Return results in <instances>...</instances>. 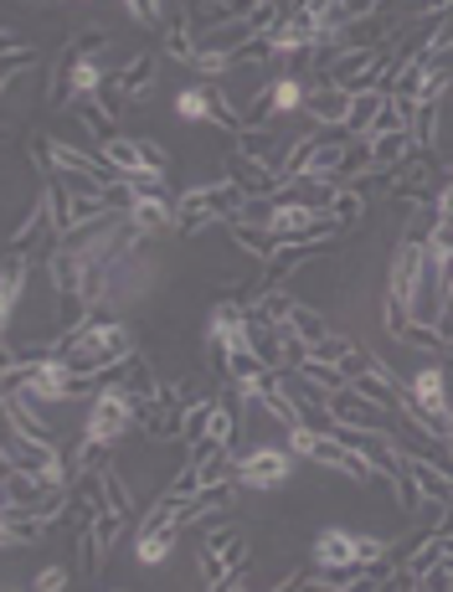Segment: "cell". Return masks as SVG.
I'll list each match as a JSON object with an SVG mask.
<instances>
[{
  "label": "cell",
  "mask_w": 453,
  "mask_h": 592,
  "mask_svg": "<svg viewBox=\"0 0 453 592\" xmlns=\"http://www.w3.org/2000/svg\"><path fill=\"white\" fill-rule=\"evenodd\" d=\"M129 428H140V397L129 392V387H119V381H109V387H99V397L88 402V418H83V438H93V443H119V438H129Z\"/></svg>",
  "instance_id": "1"
},
{
  "label": "cell",
  "mask_w": 453,
  "mask_h": 592,
  "mask_svg": "<svg viewBox=\"0 0 453 592\" xmlns=\"http://www.w3.org/2000/svg\"><path fill=\"white\" fill-rule=\"evenodd\" d=\"M294 480V449L289 443H258V449L238 453V484L253 494H273Z\"/></svg>",
  "instance_id": "2"
},
{
  "label": "cell",
  "mask_w": 453,
  "mask_h": 592,
  "mask_svg": "<svg viewBox=\"0 0 453 592\" xmlns=\"http://www.w3.org/2000/svg\"><path fill=\"white\" fill-rule=\"evenodd\" d=\"M242 562H248V536H242V531L217 525V531H207V536H201L197 566H201V582H207V588H222V582L232 578Z\"/></svg>",
  "instance_id": "3"
},
{
  "label": "cell",
  "mask_w": 453,
  "mask_h": 592,
  "mask_svg": "<svg viewBox=\"0 0 453 592\" xmlns=\"http://www.w3.org/2000/svg\"><path fill=\"white\" fill-rule=\"evenodd\" d=\"M226 175H232V181H238L253 201H269V197H279L283 185H289V181H283V170L273 165V160L242 155V150H232V155H226Z\"/></svg>",
  "instance_id": "4"
},
{
  "label": "cell",
  "mask_w": 453,
  "mask_h": 592,
  "mask_svg": "<svg viewBox=\"0 0 453 592\" xmlns=\"http://www.w3.org/2000/svg\"><path fill=\"white\" fill-rule=\"evenodd\" d=\"M351 99L355 93L345 83H314L304 113H310L320 129H345V119H351Z\"/></svg>",
  "instance_id": "5"
},
{
  "label": "cell",
  "mask_w": 453,
  "mask_h": 592,
  "mask_svg": "<svg viewBox=\"0 0 453 592\" xmlns=\"http://www.w3.org/2000/svg\"><path fill=\"white\" fill-rule=\"evenodd\" d=\"M361 562V531H345V525H325L314 536V566L320 572H335V566Z\"/></svg>",
  "instance_id": "6"
},
{
  "label": "cell",
  "mask_w": 453,
  "mask_h": 592,
  "mask_svg": "<svg viewBox=\"0 0 453 592\" xmlns=\"http://www.w3.org/2000/svg\"><path fill=\"white\" fill-rule=\"evenodd\" d=\"M129 222L140 227L144 238H155V232H175V227H181V217H175V197H170V191H144V197H134Z\"/></svg>",
  "instance_id": "7"
},
{
  "label": "cell",
  "mask_w": 453,
  "mask_h": 592,
  "mask_svg": "<svg viewBox=\"0 0 453 592\" xmlns=\"http://www.w3.org/2000/svg\"><path fill=\"white\" fill-rule=\"evenodd\" d=\"M310 88H314V78H304V72H279V78H269V124L273 119H289V113H304Z\"/></svg>",
  "instance_id": "8"
},
{
  "label": "cell",
  "mask_w": 453,
  "mask_h": 592,
  "mask_svg": "<svg viewBox=\"0 0 453 592\" xmlns=\"http://www.w3.org/2000/svg\"><path fill=\"white\" fill-rule=\"evenodd\" d=\"M27 279H31V253L27 248H11L6 269H0V320H16L21 299H27Z\"/></svg>",
  "instance_id": "9"
},
{
  "label": "cell",
  "mask_w": 453,
  "mask_h": 592,
  "mask_svg": "<svg viewBox=\"0 0 453 592\" xmlns=\"http://www.w3.org/2000/svg\"><path fill=\"white\" fill-rule=\"evenodd\" d=\"M113 381H119V387H129L140 402H155V397L165 392V377H160L155 361H150V355H140V351L124 355V361L113 367Z\"/></svg>",
  "instance_id": "10"
},
{
  "label": "cell",
  "mask_w": 453,
  "mask_h": 592,
  "mask_svg": "<svg viewBox=\"0 0 453 592\" xmlns=\"http://www.w3.org/2000/svg\"><path fill=\"white\" fill-rule=\"evenodd\" d=\"M330 418H335L340 428H361V433L382 428V408H376L366 392H355V387H345V392L330 397Z\"/></svg>",
  "instance_id": "11"
},
{
  "label": "cell",
  "mask_w": 453,
  "mask_h": 592,
  "mask_svg": "<svg viewBox=\"0 0 453 592\" xmlns=\"http://www.w3.org/2000/svg\"><path fill=\"white\" fill-rule=\"evenodd\" d=\"M386 103H392V88H361V93L351 99V119H345V129H351L355 140H371L376 124H382Z\"/></svg>",
  "instance_id": "12"
},
{
  "label": "cell",
  "mask_w": 453,
  "mask_h": 592,
  "mask_svg": "<svg viewBox=\"0 0 453 592\" xmlns=\"http://www.w3.org/2000/svg\"><path fill=\"white\" fill-rule=\"evenodd\" d=\"M175 536H181V525H144V531H134V562L165 566L175 556Z\"/></svg>",
  "instance_id": "13"
},
{
  "label": "cell",
  "mask_w": 453,
  "mask_h": 592,
  "mask_svg": "<svg viewBox=\"0 0 453 592\" xmlns=\"http://www.w3.org/2000/svg\"><path fill=\"white\" fill-rule=\"evenodd\" d=\"M155 72H160V52H134L119 68V83H124L129 103H144L150 99V88H155Z\"/></svg>",
  "instance_id": "14"
},
{
  "label": "cell",
  "mask_w": 453,
  "mask_h": 592,
  "mask_svg": "<svg viewBox=\"0 0 453 592\" xmlns=\"http://www.w3.org/2000/svg\"><path fill=\"white\" fill-rule=\"evenodd\" d=\"M47 536V521L42 515H31V510H0V541H6V551L16 546H31V541H42Z\"/></svg>",
  "instance_id": "15"
},
{
  "label": "cell",
  "mask_w": 453,
  "mask_h": 592,
  "mask_svg": "<svg viewBox=\"0 0 453 592\" xmlns=\"http://www.w3.org/2000/svg\"><path fill=\"white\" fill-rule=\"evenodd\" d=\"M170 109L181 124H212V83H185Z\"/></svg>",
  "instance_id": "16"
},
{
  "label": "cell",
  "mask_w": 453,
  "mask_h": 592,
  "mask_svg": "<svg viewBox=\"0 0 453 592\" xmlns=\"http://www.w3.org/2000/svg\"><path fill=\"white\" fill-rule=\"evenodd\" d=\"M197 52H201V37L185 27V21L165 27V37H160V57H170V62H185V68H197Z\"/></svg>",
  "instance_id": "17"
},
{
  "label": "cell",
  "mask_w": 453,
  "mask_h": 592,
  "mask_svg": "<svg viewBox=\"0 0 453 592\" xmlns=\"http://www.w3.org/2000/svg\"><path fill=\"white\" fill-rule=\"evenodd\" d=\"M226 232H232V242H238V248H242V253H248V258H258V263H269V258L279 253V238H273L269 227L232 222V227H226Z\"/></svg>",
  "instance_id": "18"
},
{
  "label": "cell",
  "mask_w": 453,
  "mask_h": 592,
  "mask_svg": "<svg viewBox=\"0 0 453 592\" xmlns=\"http://www.w3.org/2000/svg\"><path fill=\"white\" fill-rule=\"evenodd\" d=\"M289 330H294L299 340H310V351H314V345H320V340H325L330 330H335V324H330L325 314L314 310V304H304V299H294V314H289Z\"/></svg>",
  "instance_id": "19"
},
{
  "label": "cell",
  "mask_w": 453,
  "mask_h": 592,
  "mask_svg": "<svg viewBox=\"0 0 453 592\" xmlns=\"http://www.w3.org/2000/svg\"><path fill=\"white\" fill-rule=\"evenodd\" d=\"M325 212L335 217V222L345 227V232H351V227L361 222V217H366V191H361V185H335V197H330Z\"/></svg>",
  "instance_id": "20"
},
{
  "label": "cell",
  "mask_w": 453,
  "mask_h": 592,
  "mask_svg": "<svg viewBox=\"0 0 453 592\" xmlns=\"http://www.w3.org/2000/svg\"><path fill=\"white\" fill-rule=\"evenodd\" d=\"M103 150V160H109L119 175H134V170H144V150H140V140H124V134H109V140L99 144Z\"/></svg>",
  "instance_id": "21"
},
{
  "label": "cell",
  "mask_w": 453,
  "mask_h": 592,
  "mask_svg": "<svg viewBox=\"0 0 453 592\" xmlns=\"http://www.w3.org/2000/svg\"><path fill=\"white\" fill-rule=\"evenodd\" d=\"M212 412H217V397H197V402H185V433H181L185 449L207 443V433H212Z\"/></svg>",
  "instance_id": "22"
},
{
  "label": "cell",
  "mask_w": 453,
  "mask_h": 592,
  "mask_svg": "<svg viewBox=\"0 0 453 592\" xmlns=\"http://www.w3.org/2000/svg\"><path fill=\"white\" fill-rule=\"evenodd\" d=\"M103 505L119 510V515H134V490L124 484L119 469H103Z\"/></svg>",
  "instance_id": "23"
},
{
  "label": "cell",
  "mask_w": 453,
  "mask_h": 592,
  "mask_svg": "<svg viewBox=\"0 0 453 592\" xmlns=\"http://www.w3.org/2000/svg\"><path fill=\"white\" fill-rule=\"evenodd\" d=\"M355 351H361V345H355L351 335H340V330H330V335L320 340V345H314L310 355H320V361H335V367H345V361H351Z\"/></svg>",
  "instance_id": "24"
},
{
  "label": "cell",
  "mask_w": 453,
  "mask_h": 592,
  "mask_svg": "<svg viewBox=\"0 0 453 592\" xmlns=\"http://www.w3.org/2000/svg\"><path fill=\"white\" fill-rule=\"evenodd\" d=\"M124 11L134 27H160L165 21V0H124Z\"/></svg>",
  "instance_id": "25"
},
{
  "label": "cell",
  "mask_w": 453,
  "mask_h": 592,
  "mask_svg": "<svg viewBox=\"0 0 453 592\" xmlns=\"http://www.w3.org/2000/svg\"><path fill=\"white\" fill-rule=\"evenodd\" d=\"M207 438H217V443H238V412L226 408L222 397H217V412H212V433Z\"/></svg>",
  "instance_id": "26"
},
{
  "label": "cell",
  "mask_w": 453,
  "mask_h": 592,
  "mask_svg": "<svg viewBox=\"0 0 453 592\" xmlns=\"http://www.w3.org/2000/svg\"><path fill=\"white\" fill-rule=\"evenodd\" d=\"M72 582L68 566H42V572H31V592H62Z\"/></svg>",
  "instance_id": "27"
},
{
  "label": "cell",
  "mask_w": 453,
  "mask_h": 592,
  "mask_svg": "<svg viewBox=\"0 0 453 592\" xmlns=\"http://www.w3.org/2000/svg\"><path fill=\"white\" fill-rule=\"evenodd\" d=\"M37 62H42V52H37V47H6V72H27V68H37Z\"/></svg>",
  "instance_id": "28"
},
{
  "label": "cell",
  "mask_w": 453,
  "mask_h": 592,
  "mask_svg": "<svg viewBox=\"0 0 453 592\" xmlns=\"http://www.w3.org/2000/svg\"><path fill=\"white\" fill-rule=\"evenodd\" d=\"M140 150H144V165H150V170H160V175H170V170H175V160H170V150H165V144L140 140Z\"/></svg>",
  "instance_id": "29"
},
{
  "label": "cell",
  "mask_w": 453,
  "mask_h": 592,
  "mask_svg": "<svg viewBox=\"0 0 453 592\" xmlns=\"http://www.w3.org/2000/svg\"><path fill=\"white\" fill-rule=\"evenodd\" d=\"M340 6H345V16H351V27H355V21H361V16H371V11H382L386 0H340Z\"/></svg>",
  "instance_id": "30"
},
{
  "label": "cell",
  "mask_w": 453,
  "mask_h": 592,
  "mask_svg": "<svg viewBox=\"0 0 453 592\" xmlns=\"http://www.w3.org/2000/svg\"><path fill=\"white\" fill-rule=\"evenodd\" d=\"M248 582H253V578H248V562H242V566H238V572H232V578H226V582H222V588H226V592H238V588H248Z\"/></svg>",
  "instance_id": "31"
},
{
  "label": "cell",
  "mask_w": 453,
  "mask_h": 592,
  "mask_svg": "<svg viewBox=\"0 0 453 592\" xmlns=\"http://www.w3.org/2000/svg\"><path fill=\"white\" fill-rule=\"evenodd\" d=\"M226 6H232V16H248L258 6V0H226Z\"/></svg>",
  "instance_id": "32"
},
{
  "label": "cell",
  "mask_w": 453,
  "mask_h": 592,
  "mask_svg": "<svg viewBox=\"0 0 453 592\" xmlns=\"http://www.w3.org/2000/svg\"><path fill=\"white\" fill-rule=\"evenodd\" d=\"M449 175H453V155H449Z\"/></svg>",
  "instance_id": "33"
}]
</instances>
